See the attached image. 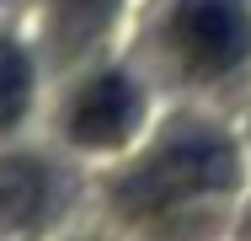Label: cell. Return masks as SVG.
Masks as SVG:
<instances>
[{"instance_id":"cell-2","label":"cell","mask_w":251,"mask_h":241,"mask_svg":"<svg viewBox=\"0 0 251 241\" xmlns=\"http://www.w3.org/2000/svg\"><path fill=\"white\" fill-rule=\"evenodd\" d=\"M139 113H145V102L134 91V81L112 70V75L86 81L80 96L70 102V134L80 145H123L139 129Z\"/></svg>"},{"instance_id":"cell-3","label":"cell","mask_w":251,"mask_h":241,"mask_svg":"<svg viewBox=\"0 0 251 241\" xmlns=\"http://www.w3.org/2000/svg\"><path fill=\"white\" fill-rule=\"evenodd\" d=\"M32 102V64L16 43H0V129H11Z\"/></svg>"},{"instance_id":"cell-1","label":"cell","mask_w":251,"mask_h":241,"mask_svg":"<svg viewBox=\"0 0 251 241\" xmlns=\"http://www.w3.org/2000/svg\"><path fill=\"white\" fill-rule=\"evenodd\" d=\"M171 48L193 75H225L251 54V22L235 0H182L171 16Z\"/></svg>"},{"instance_id":"cell-4","label":"cell","mask_w":251,"mask_h":241,"mask_svg":"<svg viewBox=\"0 0 251 241\" xmlns=\"http://www.w3.org/2000/svg\"><path fill=\"white\" fill-rule=\"evenodd\" d=\"M112 5H118V0H59V11H53V22H59V48H86L101 27H107Z\"/></svg>"}]
</instances>
